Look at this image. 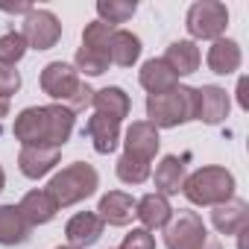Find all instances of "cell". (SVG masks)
Masks as SVG:
<instances>
[{"label":"cell","instance_id":"obj_1","mask_svg":"<svg viewBox=\"0 0 249 249\" xmlns=\"http://www.w3.org/2000/svg\"><path fill=\"white\" fill-rule=\"evenodd\" d=\"M73 111L53 103V106H30L15 117V138L24 147H53L62 150L73 132Z\"/></svg>","mask_w":249,"mask_h":249},{"label":"cell","instance_id":"obj_2","mask_svg":"<svg viewBox=\"0 0 249 249\" xmlns=\"http://www.w3.org/2000/svg\"><path fill=\"white\" fill-rule=\"evenodd\" d=\"M41 91L47 97H53L59 106L71 108L73 114L82 111L85 106H91V97H94L91 85L82 82L79 73L71 65H65V62H50L41 71Z\"/></svg>","mask_w":249,"mask_h":249},{"label":"cell","instance_id":"obj_3","mask_svg":"<svg viewBox=\"0 0 249 249\" xmlns=\"http://www.w3.org/2000/svg\"><path fill=\"white\" fill-rule=\"evenodd\" d=\"M147 123L156 129H173L188 120H196V88L176 85L173 91L164 94H150L147 97Z\"/></svg>","mask_w":249,"mask_h":249},{"label":"cell","instance_id":"obj_4","mask_svg":"<svg viewBox=\"0 0 249 249\" xmlns=\"http://www.w3.org/2000/svg\"><path fill=\"white\" fill-rule=\"evenodd\" d=\"M100 185V176L97 170L88 164V161H73L68 164L62 173H56L47 185V194L53 196V202L59 208H68V205H76L82 199H88Z\"/></svg>","mask_w":249,"mask_h":249},{"label":"cell","instance_id":"obj_5","mask_svg":"<svg viewBox=\"0 0 249 249\" xmlns=\"http://www.w3.org/2000/svg\"><path fill=\"white\" fill-rule=\"evenodd\" d=\"M182 194L194 205H220L234 196V176L226 167H199L196 173L185 176Z\"/></svg>","mask_w":249,"mask_h":249},{"label":"cell","instance_id":"obj_6","mask_svg":"<svg viewBox=\"0 0 249 249\" xmlns=\"http://www.w3.org/2000/svg\"><path fill=\"white\" fill-rule=\"evenodd\" d=\"M164 243L167 249H223V243L208 234L196 211H179L176 217H170V223L164 226Z\"/></svg>","mask_w":249,"mask_h":249},{"label":"cell","instance_id":"obj_7","mask_svg":"<svg viewBox=\"0 0 249 249\" xmlns=\"http://www.w3.org/2000/svg\"><path fill=\"white\" fill-rule=\"evenodd\" d=\"M185 27L194 38H205V41H217L223 38L226 27H229V9L226 3H217V0H199L188 9Z\"/></svg>","mask_w":249,"mask_h":249},{"label":"cell","instance_id":"obj_8","mask_svg":"<svg viewBox=\"0 0 249 249\" xmlns=\"http://www.w3.org/2000/svg\"><path fill=\"white\" fill-rule=\"evenodd\" d=\"M27 47L33 50H50L62 38V24L53 12L47 9H30L24 15V30H21Z\"/></svg>","mask_w":249,"mask_h":249},{"label":"cell","instance_id":"obj_9","mask_svg":"<svg viewBox=\"0 0 249 249\" xmlns=\"http://www.w3.org/2000/svg\"><path fill=\"white\" fill-rule=\"evenodd\" d=\"M229 94L226 88L220 85H202L196 88V120L208 123V126H217V123H223L229 117Z\"/></svg>","mask_w":249,"mask_h":249},{"label":"cell","instance_id":"obj_10","mask_svg":"<svg viewBox=\"0 0 249 249\" xmlns=\"http://www.w3.org/2000/svg\"><path fill=\"white\" fill-rule=\"evenodd\" d=\"M123 153L126 156H135V159H144V161H153L159 147H161V138H159V129L147 120H135L132 126L126 129V141H123Z\"/></svg>","mask_w":249,"mask_h":249},{"label":"cell","instance_id":"obj_11","mask_svg":"<svg viewBox=\"0 0 249 249\" xmlns=\"http://www.w3.org/2000/svg\"><path fill=\"white\" fill-rule=\"evenodd\" d=\"M103 220L94 214V211H79L68 220L65 226V237H68V246L73 249H85V246H94L103 234Z\"/></svg>","mask_w":249,"mask_h":249},{"label":"cell","instance_id":"obj_12","mask_svg":"<svg viewBox=\"0 0 249 249\" xmlns=\"http://www.w3.org/2000/svg\"><path fill=\"white\" fill-rule=\"evenodd\" d=\"M211 223L220 234H240L249 226V205L243 199H226L220 205H214L211 211Z\"/></svg>","mask_w":249,"mask_h":249},{"label":"cell","instance_id":"obj_13","mask_svg":"<svg viewBox=\"0 0 249 249\" xmlns=\"http://www.w3.org/2000/svg\"><path fill=\"white\" fill-rule=\"evenodd\" d=\"M97 217L108 226H126L135 217V199L123 191H108V194L100 196Z\"/></svg>","mask_w":249,"mask_h":249},{"label":"cell","instance_id":"obj_14","mask_svg":"<svg viewBox=\"0 0 249 249\" xmlns=\"http://www.w3.org/2000/svg\"><path fill=\"white\" fill-rule=\"evenodd\" d=\"M59 156L62 150H53V147H24L18 156V167L27 179H41L59 164Z\"/></svg>","mask_w":249,"mask_h":249},{"label":"cell","instance_id":"obj_15","mask_svg":"<svg viewBox=\"0 0 249 249\" xmlns=\"http://www.w3.org/2000/svg\"><path fill=\"white\" fill-rule=\"evenodd\" d=\"M85 135L91 138V144H94V150H97L100 156H108V153H114L117 144H120V123H117V120H108V117H103V114H94V117H88V123H85Z\"/></svg>","mask_w":249,"mask_h":249},{"label":"cell","instance_id":"obj_16","mask_svg":"<svg viewBox=\"0 0 249 249\" xmlns=\"http://www.w3.org/2000/svg\"><path fill=\"white\" fill-rule=\"evenodd\" d=\"M91 106L97 108V114H103V117H108V120H117V123H120L123 117H129V108H132L129 94L123 91V88H117V85H108V88L94 91Z\"/></svg>","mask_w":249,"mask_h":249},{"label":"cell","instance_id":"obj_17","mask_svg":"<svg viewBox=\"0 0 249 249\" xmlns=\"http://www.w3.org/2000/svg\"><path fill=\"white\" fill-rule=\"evenodd\" d=\"M18 211L21 217L27 220V226H44L56 217L59 205L53 202V196L47 191H30L21 202H18Z\"/></svg>","mask_w":249,"mask_h":249},{"label":"cell","instance_id":"obj_18","mask_svg":"<svg viewBox=\"0 0 249 249\" xmlns=\"http://www.w3.org/2000/svg\"><path fill=\"white\" fill-rule=\"evenodd\" d=\"M138 82L150 94H164V91H173L179 85V76L173 73V68L164 59H150V62H144V68L138 73Z\"/></svg>","mask_w":249,"mask_h":249},{"label":"cell","instance_id":"obj_19","mask_svg":"<svg viewBox=\"0 0 249 249\" xmlns=\"http://www.w3.org/2000/svg\"><path fill=\"white\" fill-rule=\"evenodd\" d=\"M135 217L144 223V229H164L173 217V208L167 202V196L161 194H147L141 202H135Z\"/></svg>","mask_w":249,"mask_h":249},{"label":"cell","instance_id":"obj_20","mask_svg":"<svg viewBox=\"0 0 249 249\" xmlns=\"http://www.w3.org/2000/svg\"><path fill=\"white\" fill-rule=\"evenodd\" d=\"M141 56V38L129 30H114L108 41V62L117 68H132Z\"/></svg>","mask_w":249,"mask_h":249},{"label":"cell","instance_id":"obj_21","mask_svg":"<svg viewBox=\"0 0 249 249\" xmlns=\"http://www.w3.org/2000/svg\"><path fill=\"white\" fill-rule=\"evenodd\" d=\"M240 62H243L240 47H237V41H231V38H217V41L208 47V68H211L214 73H220V76L234 73V71L240 68Z\"/></svg>","mask_w":249,"mask_h":249},{"label":"cell","instance_id":"obj_22","mask_svg":"<svg viewBox=\"0 0 249 249\" xmlns=\"http://www.w3.org/2000/svg\"><path fill=\"white\" fill-rule=\"evenodd\" d=\"M30 237V226L18 205H0V246H18Z\"/></svg>","mask_w":249,"mask_h":249},{"label":"cell","instance_id":"obj_23","mask_svg":"<svg viewBox=\"0 0 249 249\" xmlns=\"http://www.w3.org/2000/svg\"><path fill=\"white\" fill-rule=\"evenodd\" d=\"M185 185V161L179 156H164L156 167V188L161 196L179 194Z\"/></svg>","mask_w":249,"mask_h":249},{"label":"cell","instance_id":"obj_24","mask_svg":"<svg viewBox=\"0 0 249 249\" xmlns=\"http://www.w3.org/2000/svg\"><path fill=\"white\" fill-rule=\"evenodd\" d=\"M164 62L173 68L176 76H188L199 68V47L194 41H173L164 53Z\"/></svg>","mask_w":249,"mask_h":249},{"label":"cell","instance_id":"obj_25","mask_svg":"<svg viewBox=\"0 0 249 249\" xmlns=\"http://www.w3.org/2000/svg\"><path fill=\"white\" fill-rule=\"evenodd\" d=\"M135 3H129V0H100L97 3V15L103 24L108 27H117V24H126L132 15H135Z\"/></svg>","mask_w":249,"mask_h":249},{"label":"cell","instance_id":"obj_26","mask_svg":"<svg viewBox=\"0 0 249 249\" xmlns=\"http://www.w3.org/2000/svg\"><path fill=\"white\" fill-rule=\"evenodd\" d=\"M117 179L126 182V185H141V182H147V179H150V161L123 153L120 161H117Z\"/></svg>","mask_w":249,"mask_h":249},{"label":"cell","instance_id":"obj_27","mask_svg":"<svg viewBox=\"0 0 249 249\" xmlns=\"http://www.w3.org/2000/svg\"><path fill=\"white\" fill-rule=\"evenodd\" d=\"M111 33H114V27H108V24H103V21H91V24L82 30V47H85V50H94V53L108 56Z\"/></svg>","mask_w":249,"mask_h":249},{"label":"cell","instance_id":"obj_28","mask_svg":"<svg viewBox=\"0 0 249 249\" xmlns=\"http://www.w3.org/2000/svg\"><path fill=\"white\" fill-rule=\"evenodd\" d=\"M27 50H30V47H27V41H24V36H21V33L9 30V33L0 36V65L15 68V65L24 59V53H27Z\"/></svg>","mask_w":249,"mask_h":249},{"label":"cell","instance_id":"obj_29","mask_svg":"<svg viewBox=\"0 0 249 249\" xmlns=\"http://www.w3.org/2000/svg\"><path fill=\"white\" fill-rule=\"evenodd\" d=\"M108 65H111L108 56L94 53V50H85V47H79L76 56H73V71L76 73H85V76H100V73L108 71Z\"/></svg>","mask_w":249,"mask_h":249},{"label":"cell","instance_id":"obj_30","mask_svg":"<svg viewBox=\"0 0 249 249\" xmlns=\"http://www.w3.org/2000/svg\"><path fill=\"white\" fill-rule=\"evenodd\" d=\"M21 88V73L9 65H0V100H9Z\"/></svg>","mask_w":249,"mask_h":249},{"label":"cell","instance_id":"obj_31","mask_svg":"<svg viewBox=\"0 0 249 249\" xmlns=\"http://www.w3.org/2000/svg\"><path fill=\"white\" fill-rule=\"evenodd\" d=\"M117 249H156V237L147 229H132Z\"/></svg>","mask_w":249,"mask_h":249},{"label":"cell","instance_id":"obj_32","mask_svg":"<svg viewBox=\"0 0 249 249\" xmlns=\"http://www.w3.org/2000/svg\"><path fill=\"white\" fill-rule=\"evenodd\" d=\"M237 100H240V108H249V100H246V79L237 82Z\"/></svg>","mask_w":249,"mask_h":249},{"label":"cell","instance_id":"obj_33","mask_svg":"<svg viewBox=\"0 0 249 249\" xmlns=\"http://www.w3.org/2000/svg\"><path fill=\"white\" fill-rule=\"evenodd\" d=\"M9 114V100H0V120Z\"/></svg>","mask_w":249,"mask_h":249},{"label":"cell","instance_id":"obj_34","mask_svg":"<svg viewBox=\"0 0 249 249\" xmlns=\"http://www.w3.org/2000/svg\"><path fill=\"white\" fill-rule=\"evenodd\" d=\"M3 185H6V173H3V167H0V191H3Z\"/></svg>","mask_w":249,"mask_h":249},{"label":"cell","instance_id":"obj_35","mask_svg":"<svg viewBox=\"0 0 249 249\" xmlns=\"http://www.w3.org/2000/svg\"><path fill=\"white\" fill-rule=\"evenodd\" d=\"M56 249H73V246H56Z\"/></svg>","mask_w":249,"mask_h":249},{"label":"cell","instance_id":"obj_36","mask_svg":"<svg viewBox=\"0 0 249 249\" xmlns=\"http://www.w3.org/2000/svg\"><path fill=\"white\" fill-rule=\"evenodd\" d=\"M0 135H3V126H0Z\"/></svg>","mask_w":249,"mask_h":249}]
</instances>
